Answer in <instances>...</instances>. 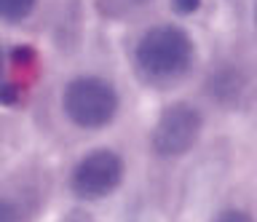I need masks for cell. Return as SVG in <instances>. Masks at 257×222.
Here are the masks:
<instances>
[{
  "label": "cell",
  "instance_id": "obj_10",
  "mask_svg": "<svg viewBox=\"0 0 257 222\" xmlns=\"http://www.w3.org/2000/svg\"><path fill=\"white\" fill-rule=\"evenodd\" d=\"M19 99H22L19 86H3V89H0V102H11V105H16Z\"/></svg>",
  "mask_w": 257,
  "mask_h": 222
},
{
  "label": "cell",
  "instance_id": "obj_5",
  "mask_svg": "<svg viewBox=\"0 0 257 222\" xmlns=\"http://www.w3.org/2000/svg\"><path fill=\"white\" fill-rule=\"evenodd\" d=\"M209 91L217 102L222 105H236L246 91V78L236 67H220L217 73L209 78Z\"/></svg>",
  "mask_w": 257,
  "mask_h": 222
},
{
  "label": "cell",
  "instance_id": "obj_8",
  "mask_svg": "<svg viewBox=\"0 0 257 222\" xmlns=\"http://www.w3.org/2000/svg\"><path fill=\"white\" fill-rule=\"evenodd\" d=\"M212 222H254L252 214L244 211V209H222Z\"/></svg>",
  "mask_w": 257,
  "mask_h": 222
},
{
  "label": "cell",
  "instance_id": "obj_3",
  "mask_svg": "<svg viewBox=\"0 0 257 222\" xmlns=\"http://www.w3.org/2000/svg\"><path fill=\"white\" fill-rule=\"evenodd\" d=\"M126 166L115 150L99 147L86 153L70 174V190L83 201H99L115 193L123 182Z\"/></svg>",
  "mask_w": 257,
  "mask_h": 222
},
{
  "label": "cell",
  "instance_id": "obj_4",
  "mask_svg": "<svg viewBox=\"0 0 257 222\" xmlns=\"http://www.w3.org/2000/svg\"><path fill=\"white\" fill-rule=\"evenodd\" d=\"M204 118L188 102H174L158 115L156 126L150 131L153 153L161 158H180L198 142Z\"/></svg>",
  "mask_w": 257,
  "mask_h": 222
},
{
  "label": "cell",
  "instance_id": "obj_1",
  "mask_svg": "<svg viewBox=\"0 0 257 222\" xmlns=\"http://www.w3.org/2000/svg\"><path fill=\"white\" fill-rule=\"evenodd\" d=\"M196 46L182 27L156 25L134 46L137 70L156 83H169L182 78L193 65Z\"/></svg>",
  "mask_w": 257,
  "mask_h": 222
},
{
  "label": "cell",
  "instance_id": "obj_9",
  "mask_svg": "<svg viewBox=\"0 0 257 222\" xmlns=\"http://www.w3.org/2000/svg\"><path fill=\"white\" fill-rule=\"evenodd\" d=\"M174 11L182 14V17H188V14H196L201 9V0H172Z\"/></svg>",
  "mask_w": 257,
  "mask_h": 222
},
{
  "label": "cell",
  "instance_id": "obj_7",
  "mask_svg": "<svg viewBox=\"0 0 257 222\" xmlns=\"http://www.w3.org/2000/svg\"><path fill=\"white\" fill-rule=\"evenodd\" d=\"M0 222H27V211L14 198H0Z\"/></svg>",
  "mask_w": 257,
  "mask_h": 222
},
{
  "label": "cell",
  "instance_id": "obj_12",
  "mask_svg": "<svg viewBox=\"0 0 257 222\" xmlns=\"http://www.w3.org/2000/svg\"><path fill=\"white\" fill-rule=\"evenodd\" d=\"M0 75H3V49H0Z\"/></svg>",
  "mask_w": 257,
  "mask_h": 222
},
{
  "label": "cell",
  "instance_id": "obj_13",
  "mask_svg": "<svg viewBox=\"0 0 257 222\" xmlns=\"http://www.w3.org/2000/svg\"><path fill=\"white\" fill-rule=\"evenodd\" d=\"M254 27H257V3H254Z\"/></svg>",
  "mask_w": 257,
  "mask_h": 222
},
{
  "label": "cell",
  "instance_id": "obj_2",
  "mask_svg": "<svg viewBox=\"0 0 257 222\" xmlns=\"http://www.w3.org/2000/svg\"><path fill=\"white\" fill-rule=\"evenodd\" d=\"M62 107L80 129H102L118 115V91L104 78L80 75L64 86Z\"/></svg>",
  "mask_w": 257,
  "mask_h": 222
},
{
  "label": "cell",
  "instance_id": "obj_6",
  "mask_svg": "<svg viewBox=\"0 0 257 222\" xmlns=\"http://www.w3.org/2000/svg\"><path fill=\"white\" fill-rule=\"evenodd\" d=\"M38 0H0V19L8 22V25H16V22H24L35 11Z\"/></svg>",
  "mask_w": 257,
  "mask_h": 222
},
{
  "label": "cell",
  "instance_id": "obj_11",
  "mask_svg": "<svg viewBox=\"0 0 257 222\" xmlns=\"http://www.w3.org/2000/svg\"><path fill=\"white\" fill-rule=\"evenodd\" d=\"M62 222H94V217H91L88 211H83V209H72Z\"/></svg>",
  "mask_w": 257,
  "mask_h": 222
}]
</instances>
